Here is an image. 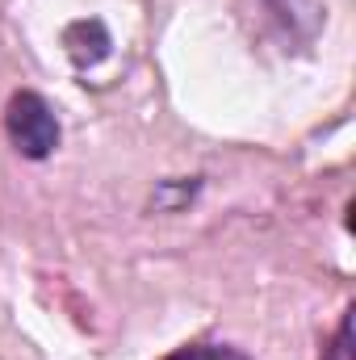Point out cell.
<instances>
[{
  "label": "cell",
  "instance_id": "3957f363",
  "mask_svg": "<svg viewBox=\"0 0 356 360\" xmlns=\"http://www.w3.org/2000/svg\"><path fill=\"white\" fill-rule=\"evenodd\" d=\"M168 360H252V356L231 348V344H184Z\"/></svg>",
  "mask_w": 356,
  "mask_h": 360
},
{
  "label": "cell",
  "instance_id": "277c9868",
  "mask_svg": "<svg viewBox=\"0 0 356 360\" xmlns=\"http://www.w3.org/2000/svg\"><path fill=\"white\" fill-rule=\"evenodd\" d=\"M323 360H356V356H352V310L340 319V327H336L331 344L323 348Z\"/></svg>",
  "mask_w": 356,
  "mask_h": 360
},
{
  "label": "cell",
  "instance_id": "6da1fadb",
  "mask_svg": "<svg viewBox=\"0 0 356 360\" xmlns=\"http://www.w3.org/2000/svg\"><path fill=\"white\" fill-rule=\"evenodd\" d=\"M4 134L25 160H46L59 147V117L38 92H17L4 109Z\"/></svg>",
  "mask_w": 356,
  "mask_h": 360
},
{
  "label": "cell",
  "instance_id": "5b68a950",
  "mask_svg": "<svg viewBox=\"0 0 356 360\" xmlns=\"http://www.w3.org/2000/svg\"><path fill=\"white\" fill-rule=\"evenodd\" d=\"M193 193H197V180H193V184H172V180H168V184H160V193H155V210H180Z\"/></svg>",
  "mask_w": 356,
  "mask_h": 360
},
{
  "label": "cell",
  "instance_id": "7a4b0ae2",
  "mask_svg": "<svg viewBox=\"0 0 356 360\" xmlns=\"http://www.w3.org/2000/svg\"><path fill=\"white\" fill-rule=\"evenodd\" d=\"M63 46H68V55H72L76 68H92V63H101L109 55L113 42H109V34H105L101 21H76V25H68Z\"/></svg>",
  "mask_w": 356,
  "mask_h": 360
}]
</instances>
